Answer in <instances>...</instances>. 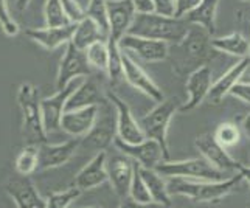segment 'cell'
I'll list each match as a JSON object with an SVG mask.
<instances>
[{
  "label": "cell",
  "instance_id": "obj_1",
  "mask_svg": "<svg viewBox=\"0 0 250 208\" xmlns=\"http://www.w3.org/2000/svg\"><path fill=\"white\" fill-rule=\"evenodd\" d=\"M216 53L211 47V34L199 25H189L185 38L179 44L169 45L168 58L172 70L179 76H188L196 68L208 64Z\"/></svg>",
  "mask_w": 250,
  "mask_h": 208
},
{
  "label": "cell",
  "instance_id": "obj_2",
  "mask_svg": "<svg viewBox=\"0 0 250 208\" xmlns=\"http://www.w3.org/2000/svg\"><path fill=\"white\" fill-rule=\"evenodd\" d=\"M189 25L191 23H188L185 17H168L156 13H137L127 33L134 34V36L163 41L168 45H174L185 38Z\"/></svg>",
  "mask_w": 250,
  "mask_h": 208
},
{
  "label": "cell",
  "instance_id": "obj_3",
  "mask_svg": "<svg viewBox=\"0 0 250 208\" xmlns=\"http://www.w3.org/2000/svg\"><path fill=\"white\" fill-rule=\"evenodd\" d=\"M243 180V176L235 174L224 180H189L182 177H169L167 188L169 196H184L193 202H218L233 191Z\"/></svg>",
  "mask_w": 250,
  "mask_h": 208
},
{
  "label": "cell",
  "instance_id": "obj_4",
  "mask_svg": "<svg viewBox=\"0 0 250 208\" xmlns=\"http://www.w3.org/2000/svg\"><path fill=\"white\" fill-rule=\"evenodd\" d=\"M17 104L22 114V137L27 145H41L47 142L42 125L39 89L31 83H22L17 89Z\"/></svg>",
  "mask_w": 250,
  "mask_h": 208
},
{
  "label": "cell",
  "instance_id": "obj_5",
  "mask_svg": "<svg viewBox=\"0 0 250 208\" xmlns=\"http://www.w3.org/2000/svg\"><path fill=\"white\" fill-rule=\"evenodd\" d=\"M117 137V114L114 106L106 98L98 104V115L90 131L81 137L78 151L97 154L107 151Z\"/></svg>",
  "mask_w": 250,
  "mask_h": 208
},
{
  "label": "cell",
  "instance_id": "obj_6",
  "mask_svg": "<svg viewBox=\"0 0 250 208\" xmlns=\"http://www.w3.org/2000/svg\"><path fill=\"white\" fill-rule=\"evenodd\" d=\"M179 100L177 98H165L160 103H157V106L154 107L149 114H146L142 117L139 121V125L142 127V131L146 138L156 140L163 152V159L171 160L169 154V146H168V127L172 117L179 112Z\"/></svg>",
  "mask_w": 250,
  "mask_h": 208
},
{
  "label": "cell",
  "instance_id": "obj_7",
  "mask_svg": "<svg viewBox=\"0 0 250 208\" xmlns=\"http://www.w3.org/2000/svg\"><path fill=\"white\" fill-rule=\"evenodd\" d=\"M160 176L165 177H182L189 180H224V172L216 169L204 157L187 159V160H162L156 168Z\"/></svg>",
  "mask_w": 250,
  "mask_h": 208
},
{
  "label": "cell",
  "instance_id": "obj_8",
  "mask_svg": "<svg viewBox=\"0 0 250 208\" xmlns=\"http://www.w3.org/2000/svg\"><path fill=\"white\" fill-rule=\"evenodd\" d=\"M92 76V67L87 62L84 50H80L73 45L70 41L65 44L64 56L59 62L58 75H56V90L64 89L65 85L73 81L80 80V78H89Z\"/></svg>",
  "mask_w": 250,
  "mask_h": 208
},
{
  "label": "cell",
  "instance_id": "obj_9",
  "mask_svg": "<svg viewBox=\"0 0 250 208\" xmlns=\"http://www.w3.org/2000/svg\"><path fill=\"white\" fill-rule=\"evenodd\" d=\"M80 85L78 80L70 81L64 89L56 90L55 95L41 100V114H42V125H44L45 134H55L61 131V117L65 112V104L68 97L73 90Z\"/></svg>",
  "mask_w": 250,
  "mask_h": 208
},
{
  "label": "cell",
  "instance_id": "obj_10",
  "mask_svg": "<svg viewBox=\"0 0 250 208\" xmlns=\"http://www.w3.org/2000/svg\"><path fill=\"white\" fill-rule=\"evenodd\" d=\"M106 98L110 101V104L115 109L117 114V137L122 142L129 145H137L145 140V134L142 127L132 115L131 109H129L127 103L123 101L114 92H106Z\"/></svg>",
  "mask_w": 250,
  "mask_h": 208
},
{
  "label": "cell",
  "instance_id": "obj_11",
  "mask_svg": "<svg viewBox=\"0 0 250 208\" xmlns=\"http://www.w3.org/2000/svg\"><path fill=\"white\" fill-rule=\"evenodd\" d=\"M5 191L17 208H45V199L39 194L30 176L16 172L6 180Z\"/></svg>",
  "mask_w": 250,
  "mask_h": 208
},
{
  "label": "cell",
  "instance_id": "obj_12",
  "mask_svg": "<svg viewBox=\"0 0 250 208\" xmlns=\"http://www.w3.org/2000/svg\"><path fill=\"white\" fill-rule=\"evenodd\" d=\"M120 50L132 51L134 55L142 58L148 62H160V61L168 59L169 45L163 41L148 39L142 36H134V34H125V36L118 41Z\"/></svg>",
  "mask_w": 250,
  "mask_h": 208
},
{
  "label": "cell",
  "instance_id": "obj_13",
  "mask_svg": "<svg viewBox=\"0 0 250 208\" xmlns=\"http://www.w3.org/2000/svg\"><path fill=\"white\" fill-rule=\"evenodd\" d=\"M114 146L117 148V151L127 155V157L132 159L135 163H139L140 168L154 169L162 160H165L163 159L160 145L156 140H151V138H145L143 142L137 145H129V143L122 142L118 137H115Z\"/></svg>",
  "mask_w": 250,
  "mask_h": 208
},
{
  "label": "cell",
  "instance_id": "obj_14",
  "mask_svg": "<svg viewBox=\"0 0 250 208\" xmlns=\"http://www.w3.org/2000/svg\"><path fill=\"white\" fill-rule=\"evenodd\" d=\"M122 65H123V78L134 89L142 92L152 101L160 103L162 100H165V95H163L162 89H159V85L152 81V78L125 50H122Z\"/></svg>",
  "mask_w": 250,
  "mask_h": 208
},
{
  "label": "cell",
  "instance_id": "obj_15",
  "mask_svg": "<svg viewBox=\"0 0 250 208\" xmlns=\"http://www.w3.org/2000/svg\"><path fill=\"white\" fill-rule=\"evenodd\" d=\"M80 140L81 138L73 137L70 140L58 143V145H50L48 142L38 145L39 149V163H38V171H45V169H53L65 165L70 160L75 152L80 148Z\"/></svg>",
  "mask_w": 250,
  "mask_h": 208
},
{
  "label": "cell",
  "instance_id": "obj_16",
  "mask_svg": "<svg viewBox=\"0 0 250 208\" xmlns=\"http://www.w3.org/2000/svg\"><path fill=\"white\" fill-rule=\"evenodd\" d=\"M196 148L199 149L202 154V157L208 162L211 166L216 169L226 172V171H238L239 168V162H236L231 155L227 152V149L221 146L213 134L205 132L199 135L194 140Z\"/></svg>",
  "mask_w": 250,
  "mask_h": 208
},
{
  "label": "cell",
  "instance_id": "obj_17",
  "mask_svg": "<svg viewBox=\"0 0 250 208\" xmlns=\"http://www.w3.org/2000/svg\"><path fill=\"white\" fill-rule=\"evenodd\" d=\"M106 169L107 180L115 194L122 199L126 197L129 193V185H131L134 172V160L118 151L112 157L106 159Z\"/></svg>",
  "mask_w": 250,
  "mask_h": 208
},
{
  "label": "cell",
  "instance_id": "obj_18",
  "mask_svg": "<svg viewBox=\"0 0 250 208\" xmlns=\"http://www.w3.org/2000/svg\"><path fill=\"white\" fill-rule=\"evenodd\" d=\"M109 39L120 41L129 31L135 17V10L131 0H106Z\"/></svg>",
  "mask_w": 250,
  "mask_h": 208
},
{
  "label": "cell",
  "instance_id": "obj_19",
  "mask_svg": "<svg viewBox=\"0 0 250 208\" xmlns=\"http://www.w3.org/2000/svg\"><path fill=\"white\" fill-rule=\"evenodd\" d=\"M185 87L188 92V101L179 107V112H191L201 106L211 87V68L208 65L196 68L188 75Z\"/></svg>",
  "mask_w": 250,
  "mask_h": 208
},
{
  "label": "cell",
  "instance_id": "obj_20",
  "mask_svg": "<svg viewBox=\"0 0 250 208\" xmlns=\"http://www.w3.org/2000/svg\"><path fill=\"white\" fill-rule=\"evenodd\" d=\"M107 152L101 151L93 154V157L85 166L76 174L75 187L80 191H89V189L98 188L100 185L107 182V169H106Z\"/></svg>",
  "mask_w": 250,
  "mask_h": 208
},
{
  "label": "cell",
  "instance_id": "obj_21",
  "mask_svg": "<svg viewBox=\"0 0 250 208\" xmlns=\"http://www.w3.org/2000/svg\"><path fill=\"white\" fill-rule=\"evenodd\" d=\"M98 115V106H87L83 109L65 110L61 117V131L72 137H84L87 134Z\"/></svg>",
  "mask_w": 250,
  "mask_h": 208
},
{
  "label": "cell",
  "instance_id": "obj_22",
  "mask_svg": "<svg viewBox=\"0 0 250 208\" xmlns=\"http://www.w3.org/2000/svg\"><path fill=\"white\" fill-rule=\"evenodd\" d=\"M76 23H67L62 27H45V28H27L25 34L36 44L47 50H55L72 41Z\"/></svg>",
  "mask_w": 250,
  "mask_h": 208
},
{
  "label": "cell",
  "instance_id": "obj_23",
  "mask_svg": "<svg viewBox=\"0 0 250 208\" xmlns=\"http://www.w3.org/2000/svg\"><path fill=\"white\" fill-rule=\"evenodd\" d=\"M106 100V93L103 95L100 90V85L93 78H85L80 83V85L73 90V93L68 97L65 110L83 109L87 106H98L101 101Z\"/></svg>",
  "mask_w": 250,
  "mask_h": 208
},
{
  "label": "cell",
  "instance_id": "obj_24",
  "mask_svg": "<svg viewBox=\"0 0 250 208\" xmlns=\"http://www.w3.org/2000/svg\"><path fill=\"white\" fill-rule=\"evenodd\" d=\"M249 67H250L249 56L243 58L238 64L231 67L226 75H222L216 83L211 84L208 95H207V100H208L211 104H221L224 97L229 95V92L231 90V87H233L236 83H239V80L243 78V75L246 73Z\"/></svg>",
  "mask_w": 250,
  "mask_h": 208
},
{
  "label": "cell",
  "instance_id": "obj_25",
  "mask_svg": "<svg viewBox=\"0 0 250 208\" xmlns=\"http://www.w3.org/2000/svg\"><path fill=\"white\" fill-rule=\"evenodd\" d=\"M219 0H201L191 11H188L184 17L188 23L199 25L208 34L216 33V14H218Z\"/></svg>",
  "mask_w": 250,
  "mask_h": 208
},
{
  "label": "cell",
  "instance_id": "obj_26",
  "mask_svg": "<svg viewBox=\"0 0 250 208\" xmlns=\"http://www.w3.org/2000/svg\"><path fill=\"white\" fill-rule=\"evenodd\" d=\"M100 41L106 42L107 34L103 31L90 17H84L81 22L76 23V28L72 36V42L75 47H78L80 50H85L89 45Z\"/></svg>",
  "mask_w": 250,
  "mask_h": 208
},
{
  "label": "cell",
  "instance_id": "obj_27",
  "mask_svg": "<svg viewBox=\"0 0 250 208\" xmlns=\"http://www.w3.org/2000/svg\"><path fill=\"white\" fill-rule=\"evenodd\" d=\"M140 174L146 184V188H148L151 201L154 204H159L162 207H171L172 201L171 196L168 193L167 188V182L163 180V177L159 174L156 169H146V168H140Z\"/></svg>",
  "mask_w": 250,
  "mask_h": 208
},
{
  "label": "cell",
  "instance_id": "obj_28",
  "mask_svg": "<svg viewBox=\"0 0 250 208\" xmlns=\"http://www.w3.org/2000/svg\"><path fill=\"white\" fill-rule=\"evenodd\" d=\"M211 47L216 51H221V53H227L238 58H247L250 53L249 41L238 31L227 34V36L211 38Z\"/></svg>",
  "mask_w": 250,
  "mask_h": 208
},
{
  "label": "cell",
  "instance_id": "obj_29",
  "mask_svg": "<svg viewBox=\"0 0 250 208\" xmlns=\"http://www.w3.org/2000/svg\"><path fill=\"white\" fill-rule=\"evenodd\" d=\"M39 163V149L36 145H27L25 148L17 154L16 157V172L22 176H31L38 171Z\"/></svg>",
  "mask_w": 250,
  "mask_h": 208
},
{
  "label": "cell",
  "instance_id": "obj_30",
  "mask_svg": "<svg viewBox=\"0 0 250 208\" xmlns=\"http://www.w3.org/2000/svg\"><path fill=\"white\" fill-rule=\"evenodd\" d=\"M107 50H109V62H107V78L110 84L114 85L120 83V80L123 78V65H122V50L118 47L117 41H112L107 38L106 41Z\"/></svg>",
  "mask_w": 250,
  "mask_h": 208
},
{
  "label": "cell",
  "instance_id": "obj_31",
  "mask_svg": "<svg viewBox=\"0 0 250 208\" xmlns=\"http://www.w3.org/2000/svg\"><path fill=\"white\" fill-rule=\"evenodd\" d=\"M87 62L92 68H97L100 72L107 73V62H109V50L106 42H95L84 50Z\"/></svg>",
  "mask_w": 250,
  "mask_h": 208
},
{
  "label": "cell",
  "instance_id": "obj_32",
  "mask_svg": "<svg viewBox=\"0 0 250 208\" xmlns=\"http://www.w3.org/2000/svg\"><path fill=\"white\" fill-rule=\"evenodd\" d=\"M127 196L139 204H151L152 202L145 180L140 174V166H139V163H135V162H134V172H132V179H131V185H129Z\"/></svg>",
  "mask_w": 250,
  "mask_h": 208
},
{
  "label": "cell",
  "instance_id": "obj_33",
  "mask_svg": "<svg viewBox=\"0 0 250 208\" xmlns=\"http://www.w3.org/2000/svg\"><path fill=\"white\" fill-rule=\"evenodd\" d=\"M85 16L98 25V27L107 34L109 38V22H107V6L106 0H89L85 8Z\"/></svg>",
  "mask_w": 250,
  "mask_h": 208
},
{
  "label": "cell",
  "instance_id": "obj_34",
  "mask_svg": "<svg viewBox=\"0 0 250 208\" xmlns=\"http://www.w3.org/2000/svg\"><path fill=\"white\" fill-rule=\"evenodd\" d=\"M44 16H45L47 27H62V25L70 23L65 17L61 0H47L44 8Z\"/></svg>",
  "mask_w": 250,
  "mask_h": 208
},
{
  "label": "cell",
  "instance_id": "obj_35",
  "mask_svg": "<svg viewBox=\"0 0 250 208\" xmlns=\"http://www.w3.org/2000/svg\"><path fill=\"white\" fill-rule=\"evenodd\" d=\"M213 135L221 146L227 148V146H233L239 142L241 132H239V127L235 123L226 121V123H221L216 127V131L213 132Z\"/></svg>",
  "mask_w": 250,
  "mask_h": 208
},
{
  "label": "cell",
  "instance_id": "obj_36",
  "mask_svg": "<svg viewBox=\"0 0 250 208\" xmlns=\"http://www.w3.org/2000/svg\"><path fill=\"white\" fill-rule=\"evenodd\" d=\"M80 194L81 191L76 187L62 189V191H55L45 199V208H67Z\"/></svg>",
  "mask_w": 250,
  "mask_h": 208
},
{
  "label": "cell",
  "instance_id": "obj_37",
  "mask_svg": "<svg viewBox=\"0 0 250 208\" xmlns=\"http://www.w3.org/2000/svg\"><path fill=\"white\" fill-rule=\"evenodd\" d=\"M0 27L5 31L6 36H16L19 33V25L14 21V17L11 16L10 10H8L6 0H0Z\"/></svg>",
  "mask_w": 250,
  "mask_h": 208
},
{
  "label": "cell",
  "instance_id": "obj_38",
  "mask_svg": "<svg viewBox=\"0 0 250 208\" xmlns=\"http://www.w3.org/2000/svg\"><path fill=\"white\" fill-rule=\"evenodd\" d=\"M61 2H62L65 17L70 23H78L84 17H87L85 16V8L81 6L78 0H61Z\"/></svg>",
  "mask_w": 250,
  "mask_h": 208
},
{
  "label": "cell",
  "instance_id": "obj_39",
  "mask_svg": "<svg viewBox=\"0 0 250 208\" xmlns=\"http://www.w3.org/2000/svg\"><path fill=\"white\" fill-rule=\"evenodd\" d=\"M152 5L156 14L176 17V8H177L176 0H152Z\"/></svg>",
  "mask_w": 250,
  "mask_h": 208
},
{
  "label": "cell",
  "instance_id": "obj_40",
  "mask_svg": "<svg viewBox=\"0 0 250 208\" xmlns=\"http://www.w3.org/2000/svg\"><path fill=\"white\" fill-rule=\"evenodd\" d=\"M229 95L250 104V83H247V81L246 83H236L233 87H231V90L229 92Z\"/></svg>",
  "mask_w": 250,
  "mask_h": 208
},
{
  "label": "cell",
  "instance_id": "obj_41",
  "mask_svg": "<svg viewBox=\"0 0 250 208\" xmlns=\"http://www.w3.org/2000/svg\"><path fill=\"white\" fill-rule=\"evenodd\" d=\"M201 0H176V17H184L188 11H191L193 8L199 3Z\"/></svg>",
  "mask_w": 250,
  "mask_h": 208
},
{
  "label": "cell",
  "instance_id": "obj_42",
  "mask_svg": "<svg viewBox=\"0 0 250 208\" xmlns=\"http://www.w3.org/2000/svg\"><path fill=\"white\" fill-rule=\"evenodd\" d=\"M118 208H165V207H162L159 204H154V202H151V204H139V202L132 201L129 196H126V197H123V202L120 204Z\"/></svg>",
  "mask_w": 250,
  "mask_h": 208
},
{
  "label": "cell",
  "instance_id": "obj_43",
  "mask_svg": "<svg viewBox=\"0 0 250 208\" xmlns=\"http://www.w3.org/2000/svg\"><path fill=\"white\" fill-rule=\"evenodd\" d=\"M132 5H134V10L135 13H154V5H152V0H131Z\"/></svg>",
  "mask_w": 250,
  "mask_h": 208
},
{
  "label": "cell",
  "instance_id": "obj_44",
  "mask_svg": "<svg viewBox=\"0 0 250 208\" xmlns=\"http://www.w3.org/2000/svg\"><path fill=\"white\" fill-rule=\"evenodd\" d=\"M238 172H239L241 176H243V179L247 180V184L250 185V165H249V166H246V165H241V163H239Z\"/></svg>",
  "mask_w": 250,
  "mask_h": 208
},
{
  "label": "cell",
  "instance_id": "obj_45",
  "mask_svg": "<svg viewBox=\"0 0 250 208\" xmlns=\"http://www.w3.org/2000/svg\"><path fill=\"white\" fill-rule=\"evenodd\" d=\"M243 129H244L246 135L250 138V114H247L243 120Z\"/></svg>",
  "mask_w": 250,
  "mask_h": 208
},
{
  "label": "cell",
  "instance_id": "obj_46",
  "mask_svg": "<svg viewBox=\"0 0 250 208\" xmlns=\"http://www.w3.org/2000/svg\"><path fill=\"white\" fill-rule=\"evenodd\" d=\"M28 3H30V0H16V5L19 10H25V8L28 6Z\"/></svg>",
  "mask_w": 250,
  "mask_h": 208
},
{
  "label": "cell",
  "instance_id": "obj_47",
  "mask_svg": "<svg viewBox=\"0 0 250 208\" xmlns=\"http://www.w3.org/2000/svg\"><path fill=\"white\" fill-rule=\"evenodd\" d=\"M238 2H243V3H250V0H238Z\"/></svg>",
  "mask_w": 250,
  "mask_h": 208
},
{
  "label": "cell",
  "instance_id": "obj_48",
  "mask_svg": "<svg viewBox=\"0 0 250 208\" xmlns=\"http://www.w3.org/2000/svg\"><path fill=\"white\" fill-rule=\"evenodd\" d=\"M87 208H100V207H87Z\"/></svg>",
  "mask_w": 250,
  "mask_h": 208
},
{
  "label": "cell",
  "instance_id": "obj_49",
  "mask_svg": "<svg viewBox=\"0 0 250 208\" xmlns=\"http://www.w3.org/2000/svg\"><path fill=\"white\" fill-rule=\"evenodd\" d=\"M247 83H250V76H249V80H247Z\"/></svg>",
  "mask_w": 250,
  "mask_h": 208
},
{
  "label": "cell",
  "instance_id": "obj_50",
  "mask_svg": "<svg viewBox=\"0 0 250 208\" xmlns=\"http://www.w3.org/2000/svg\"><path fill=\"white\" fill-rule=\"evenodd\" d=\"M249 21H250V19H249ZM249 61H250V53H249Z\"/></svg>",
  "mask_w": 250,
  "mask_h": 208
}]
</instances>
